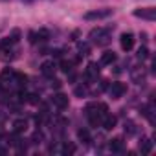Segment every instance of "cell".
Here are the masks:
<instances>
[{
	"mask_svg": "<svg viewBox=\"0 0 156 156\" xmlns=\"http://www.w3.org/2000/svg\"><path fill=\"white\" fill-rule=\"evenodd\" d=\"M112 13H114V9H112V8L92 9V11H87V13H85V20H103V19L112 17Z\"/></svg>",
	"mask_w": 156,
	"mask_h": 156,
	"instance_id": "1",
	"label": "cell"
},
{
	"mask_svg": "<svg viewBox=\"0 0 156 156\" xmlns=\"http://www.w3.org/2000/svg\"><path fill=\"white\" fill-rule=\"evenodd\" d=\"M108 94L112 96V99H119L121 96L127 94V85L125 83H112L108 87Z\"/></svg>",
	"mask_w": 156,
	"mask_h": 156,
	"instance_id": "2",
	"label": "cell"
},
{
	"mask_svg": "<svg viewBox=\"0 0 156 156\" xmlns=\"http://www.w3.org/2000/svg\"><path fill=\"white\" fill-rule=\"evenodd\" d=\"M134 17L143 19V20H154L156 19V9L154 8H140V9H134Z\"/></svg>",
	"mask_w": 156,
	"mask_h": 156,
	"instance_id": "3",
	"label": "cell"
},
{
	"mask_svg": "<svg viewBox=\"0 0 156 156\" xmlns=\"http://www.w3.org/2000/svg\"><path fill=\"white\" fill-rule=\"evenodd\" d=\"M145 75H147V72H145V68L143 66H136V68H132L130 70V79H132V83H143L145 81Z\"/></svg>",
	"mask_w": 156,
	"mask_h": 156,
	"instance_id": "4",
	"label": "cell"
},
{
	"mask_svg": "<svg viewBox=\"0 0 156 156\" xmlns=\"http://www.w3.org/2000/svg\"><path fill=\"white\" fill-rule=\"evenodd\" d=\"M119 44H121V50L123 51H130L134 48V35L132 33H123L119 37Z\"/></svg>",
	"mask_w": 156,
	"mask_h": 156,
	"instance_id": "5",
	"label": "cell"
},
{
	"mask_svg": "<svg viewBox=\"0 0 156 156\" xmlns=\"http://www.w3.org/2000/svg\"><path fill=\"white\" fill-rule=\"evenodd\" d=\"M51 103L59 108V110H64V108H68V96H64V94H55L53 98H51Z\"/></svg>",
	"mask_w": 156,
	"mask_h": 156,
	"instance_id": "6",
	"label": "cell"
},
{
	"mask_svg": "<svg viewBox=\"0 0 156 156\" xmlns=\"http://www.w3.org/2000/svg\"><path fill=\"white\" fill-rule=\"evenodd\" d=\"M55 70H57V66H55L53 61H44V62L41 64V72H42V75H46V77H53Z\"/></svg>",
	"mask_w": 156,
	"mask_h": 156,
	"instance_id": "7",
	"label": "cell"
},
{
	"mask_svg": "<svg viewBox=\"0 0 156 156\" xmlns=\"http://www.w3.org/2000/svg\"><path fill=\"white\" fill-rule=\"evenodd\" d=\"M116 123H118V118H116V116H112V114H108V112L103 116L101 125L105 127V130H112V129L116 127Z\"/></svg>",
	"mask_w": 156,
	"mask_h": 156,
	"instance_id": "8",
	"label": "cell"
},
{
	"mask_svg": "<svg viewBox=\"0 0 156 156\" xmlns=\"http://www.w3.org/2000/svg\"><path fill=\"white\" fill-rule=\"evenodd\" d=\"M98 75H99V66L96 62H88L87 72H85V77H87V79H96Z\"/></svg>",
	"mask_w": 156,
	"mask_h": 156,
	"instance_id": "9",
	"label": "cell"
},
{
	"mask_svg": "<svg viewBox=\"0 0 156 156\" xmlns=\"http://www.w3.org/2000/svg\"><path fill=\"white\" fill-rule=\"evenodd\" d=\"M26 129H28V121H26V119H15V121H13V130H15V134L26 132Z\"/></svg>",
	"mask_w": 156,
	"mask_h": 156,
	"instance_id": "10",
	"label": "cell"
},
{
	"mask_svg": "<svg viewBox=\"0 0 156 156\" xmlns=\"http://www.w3.org/2000/svg\"><path fill=\"white\" fill-rule=\"evenodd\" d=\"M108 28L105 30V28H96V30H92L90 33H88V37H90V41H96V39H99V37H103V35H108Z\"/></svg>",
	"mask_w": 156,
	"mask_h": 156,
	"instance_id": "11",
	"label": "cell"
},
{
	"mask_svg": "<svg viewBox=\"0 0 156 156\" xmlns=\"http://www.w3.org/2000/svg\"><path fill=\"white\" fill-rule=\"evenodd\" d=\"M123 140L121 138H114V140H110V143H108V147H110V151L112 152H119V151H123Z\"/></svg>",
	"mask_w": 156,
	"mask_h": 156,
	"instance_id": "12",
	"label": "cell"
},
{
	"mask_svg": "<svg viewBox=\"0 0 156 156\" xmlns=\"http://www.w3.org/2000/svg\"><path fill=\"white\" fill-rule=\"evenodd\" d=\"M140 151H141V154H149V152L152 151V141H151L149 138H141V141H140Z\"/></svg>",
	"mask_w": 156,
	"mask_h": 156,
	"instance_id": "13",
	"label": "cell"
},
{
	"mask_svg": "<svg viewBox=\"0 0 156 156\" xmlns=\"http://www.w3.org/2000/svg\"><path fill=\"white\" fill-rule=\"evenodd\" d=\"M116 61V53L114 51H105L101 55V64H112Z\"/></svg>",
	"mask_w": 156,
	"mask_h": 156,
	"instance_id": "14",
	"label": "cell"
},
{
	"mask_svg": "<svg viewBox=\"0 0 156 156\" xmlns=\"http://www.w3.org/2000/svg\"><path fill=\"white\" fill-rule=\"evenodd\" d=\"M77 138H79L83 143H90V141H92V138H90V132H88L87 129H79V130H77Z\"/></svg>",
	"mask_w": 156,
	"mask_h": 156,
	"instance_id": "15",
	"label": "cell"
},
{
	"mask_svg": "<svg viewBox=\"0 0 156 156\" xmlns=\"http://www.w3.org/2000/svg\"><path fill=\"white\" fill-rule=\"evenodd\" d=\"M26 81H28V77H26L24 73H17V72H15L13 81H11V83H17L19 87H26Z\"/></svg>",
	"mask_w": 156,
	"mask_h": 156,
	"instance_id": "16",
	"label": "cell"
},
{
	"mask_svg": "<svg viewBox=\"0 0 156 156\" xmlns=\"http://www.w3.org/2000/svg\"><path fill=\"white\" fill-rule=\"evenodd\" d=\"M75 151H77L75 143H64V145H62V154H64V156H70V154H73Z\"/></svg>",
	"mask_w": 156,
	"mask_h": 156,
	"instance_id": "17",
	"label": "cell"
},
{
	"mask_svg": "<svg viewBox=\"0 0 156 156\" xmlns=\"http://www.w3.org/2000/svg\"><path fill=\"white\" fill-rule=\"evenodd\" d=\"M73 94H75L77 98H85V96L88 94V87H87V85H81V87H75Z\"/></svg>",
	"mask_w": 156,
	"mask_h": 156,
	"instance_id": "18",
	"label": "cell"
},
{
	"mask_svg": "<svg viewBox=\"0 0 156 156\" xmlns=\"http://www.w3.org/2000/svg\"><path fill=\"white\" fill-rule=\"evenodd\" d=\"M35 35H37V41H48V37H50V31L48 30H39V31H35Z\"/></svg>",
	"mask_w": 156,
	"mask_h": 156,
	"instance_id": "19",
	"label": "cell"
},
{
	"mask_svg": "<svg viewBox=\"0 0 156 156\" xmlns=\"http://www.w3.org/2000/svg\"><path fill=\"white\" fill-rule=\"evenodd\" d=\"M138 59H141V61L149 59V48H147V46H141V48L138 50Z\"/></svg>",
	"mask_w": 156,
	"mask_h": 156,
	"instance_id": "20",
	"label": "cell"
},
{
	"mask_svg": "<svg viewBox=\"0 0 156 156\" xmlns=\"http://www.w3.org/2000/svg\"><path fill=\"white\" fill-rule=\"evenodd\" d=\"M134 132H136V125H134L132 121H127V123H125V134L132 136Z\"/></svg>",
	"mask_w": 156,
	"mask_h": 156,
	"instance_id": "21",
	"label": "cell"
},
{
	"mask_svg": "<svg viewBox=\"0 0 156 156\" xmlns=\"http://www.w3.org/2000/svg\"><path fill=\"white\" fill-rule=\"evenodd\" d=\"M26 101L31 103V105H39V103H41V98H39L37 94H30V96L26 98Z\"/></svg>",
	"mask_w": 156,
	"mask_h": 156,
	"instance_id": "22",
	"label": "cell"
},
{
	"mask_svg": "<svg viewBox=\"0 0 156 156\" xmlns=\"http://www.w3.org/2000/svg\"><path fill=\"white\" fill-rule=\"evenodd\" d=\"M72 64H73V62H70V61H62V62H61V70H62L64 73H68V72H72Z\"/></svg>",
	"mask_w": 156,
	"mask_h": 156,
	"instance_id": "23",
	"label": "cell"
},
{
	"mask_svg": "<svg viewBox=\"0 0 156 156\" xmlns=\"http://www.w3.org/2000/svg\"><path fill=\"white\" fill-rule=\"evenodd\" d=\"M79 51H81V55H88L90 53V46L88 44H79Z\"/></svg>",
	"mask_w": 156,
	"mask_h": 156,
	"instance_id": "24",
	"label": "cell"
},
{
	"mask_svg": "<svg viewBox=\"0 0 156 156\" xmlns=\"http://www.w3.org/2000/svg\"><path fill=\"white\" fill-rule=\"evenodd\" d=\"M62 87V81H59V79H51V88H55V90H59Z\"/></svg>",
	"mask_w": 156,
	"mask_h": 156,
	"instance_id": "25",
	"label": "cell"
},
{
	"mask_svg": "<svg viewBox=\"0 0 156 156\" xmlns=\"http://www.w3.org/2000/svg\"><path fill=\"white\" fill-rule=\"evenodd\" d=\"M19 37H20V31H19V30H13V33H11V41H13V42H17V41H19Z\"/></svg>",
	"mask_w": 156,
	"mask_h": 156,
	"instance_id": "26",
	"label": "cell"
},
{
	"mask_svg": "<svg viewBox=\"0 0 156 156\" xmlns=\"http://www.w3.org/2000/svg\"><path fill=\"white\" fill-rule=\"evenodd\" d=\"M4 90V83H2V79H0V92Z\"/></svg>",
	"mask_w": 156,
	"mask_h": 156,
	"instance_id": "27",
	"label": "cell"
}]
</instances>
